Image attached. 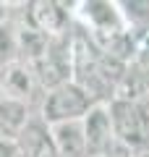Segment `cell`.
<instances>
[{"mask_svg": "<svg viewBox=\"0 0 149 157\" xmlns=\"http://www.w3.org/2000/svg\"><path fill=\"white\" fill-rule=\"evenodd\" d=\"M50 136H52V147H55L58 157H86V141H84L81 121L50 126Z\"/></svg>", "mask_w": 149, "mask_h": 157, "instance_id": "cell-9", "label": "cell"}, {"mask_svg": "<svg viewBox=\"0 0 149 157\" xmlns=\"http://www.w3.org/2000/svg\"><path fill=\"white\" fill-rule=\"evenodd\" d=\"M21 21L29 29H34V32L44 34L50 39L68 37L71 29H73L71 3H55V0H32V3H24Z\"/></svg>", "mask_w": 149, "mask_h": 157, "instance_id": "cell-4", "label": "cell"}, {"mask_svg": "<svg viewBox=\"0 0 149 157\" xmlns=\"http://www.w3.org/2000/svg\"><path fill=\"white\" fill-rule=\"evenodd\" d=\"M0 94H3V100L21 102L29 110L37 113L39 102L44 97V89L39 86L32 66H26L21 60H11L0 66Z\"/></svg>", "mask_w": 149, "mask_h": 157, "instance_id": "cell-5", "label": "cell"}, {"mask_svg": "<svg viewBox=\"0 0 149 157\" xmlns=\"http://www.w3.org/2000/svg\"><path fill=\"white\" fill-rule=\"evenodd\" d=\"M0 157H18L16 139H0Z\"/></svg>", "mask_w": 149, "mask_h": 157, "instance_id": "cell-11", "label": "cell"}, {"mask_svg": "<svg viewBox=\"0 0 149 157\" xmlns=\"http://www.w3.org/2000/svg\"><path fill=\"white\" fill-rule=\"evenodd\" d=\"M92 105H94L92 97H89L78 84L68 81V84H60V86H55V89L44 92L37 115L42 118L47 126L71 123V121H81L89 113Z\"/></svg>", "mask_w": 149, "mask_h": 157, "instance_id": "cell-3", "label": "cell"}, {"mask_svg": "<svg viewBox=\"0 0 149 157\" xmlns=\"http://www.w3.org/2000/svg\"><path fill=\"white\" fill-rule=\"evenodd\" d=\"M71 18L73 26L84 32L99 50H105L113 39L126 34V24L118 11V3L110 0H78L71 3Z\"/></svg>", "mask_w": 149, "mask_h": 157, "instance_id": "cell-1", "label": "cell"}, {"mask_svg": "<svg viewBox=\"0 0 149 157\" xmlns=\"http://www.w3.org/2000/svg\"><path fill=\"white\" fill-rule=\"evenodd\" d=\"M110 110V123L113 136L118 144L131 149L133 155L149 149V100L141 102H126V100H113L107 102Z\"/></svg>", "mask_w": 149, "mask_h": 157, "instance_id": "cell-2", "label": "cell"}, {"mask_svg": "<svg viewBox=\"0 0 149 157\" xmlns=\"http://www.w3.org/2000/svg\"><path fill=\"white\" fill-rule=\"evenodd\" d=\"M32 115H37V113L21 102L0 100V139H16Z\"/></svg>", "mask_w": 149, "mask_h": 157, "instance_id": "cell-10", "label": "cell"}, {"mask_svg": "<svg viewBox=\"0 0 149 157\" xmlns=\"http://www.w3.org/2000/svg\"><path fill=\"white\" fill-rule=\"evenodd\" d=\"M81 131L86 141V157H105L115 147L107 102H94L89 113L81 118Z\"/></svg>", "mask_w": 149, "mask_h": 157, "instance_id": "cell-7", "label": "cell"}, {"mask_svg": "<svg viewBox=\"0 0 149 157\" xmlns=\"http://www.w3.org/2000/svg\"><path fill=\"white\" fill-rule=\"evenodd\" d=\"M16 147L18 157H58L52 147V136H50V126L39 115L29 118V123L16 136Z\"/></svg>", "mask_w": 149, "mask_h": 157, "instance_id": "cell-8", "label": "cell"}, {"mask_svg": "<svg viewBox=\"0 0 149 157\" xmlns=\"http://www.w3.org/2000/svg\"><path fill=\"white\" fill-rule=\"evenodd\" d=\"M32 71L44 92L68 84L71 81V34L50 39L44 52L32 63Z\"/></svg>", "mask_w": 149, "mask_h": 157, "instance_id": "cell-6", "label": "cell"}]
</instances>
